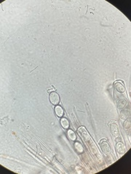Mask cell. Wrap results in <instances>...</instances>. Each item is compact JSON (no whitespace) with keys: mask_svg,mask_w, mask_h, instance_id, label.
Listing matches in <instances>:
<instances>
[{"mask_svg":"<svg viewBox=\"0 0 131 174\" xmlns=\"http://www.w3.org/2000/svg\"><path fill=\"white\" fill-rule=\"evenodd\" d=\"M68 136L69 139H71L72 141H74V140L76 139V134H75L74 133V131H71V130H69V131H68Z\"/></svg>","mask_w":131,"mask_h":174,"instance_id":"7","label":"cell"},{"mask_svg":"<svg viewBox=\"0 0 131 174\" xmlns=\"http://www.w3.org/2000/svg\"><path fill=\"white\" fill-rule=\"evenodd\" d=\"M100 146H101V149L103 150V152H104L105 155H109L111 152V149H110V147L108 144V143L105 141L102 142L100 143Z\"/></svg>","mask_w":131,"mask_h":174,"instance_id":"2","label":"cell"},{"mask_svg":"<svg viewBox=\"0 0 131 174\" xmlns=\"http://www.w3.org/2000/svg\"><path fill=\"white\" fill-rule=\"evenodd\" d=\"M61 124L64 128H68L69 126V123L67 120V119H66V118H62L61 120Z\"/></svg>","mask_w":131,"mask_h":174,"instance_id":"6","label":"cell"},{"mask_svg":"<svg viewBox=\"0 0 131 174\" xmlns=\"http://www.w3.org/2000/svg\"><path fill=\"white\" fill-rule=\"evenodd\" d=\"M49 101L50 102L54 105H57L59 104V102H60V97L58 94L56 93V92H51L50 94H49Z\"/></svg>","mask_w":131,"mask_h":174,"instance_id":"1","label":"cell"},{"mask_svg":"<svg viewBox=\"0 0 131 174\" xmlns=\"http://www.w3.org/2000/svg\"><path fill=\"white\" fill-rule=\"evenodd\" d=\"M55 113L57 114L58 116L62 117V116L64 115V110L62 109V107H61V106H57V107H55Z\"/></svg>","mask_w":131,"mask_h":174,"instance_id":"5","label":"cell"},{"mask_svg":"<svg viewBox=\"0 0 131 174\" xmlns=\"http://www.w3.org/2000/svg\"><path fill=\"white\" fill-rule=\"evenodd\" d=\"M75 147L77 149V151L80 152H82L83 151V147L80 143H75Z\"/></svg>","mask_w":131,"mask_h":174,"instance_id":"8","label":"cell"},{"mask_svg":"<svg viewBox=\"0 0 131 174\" xmlns=\"http://www.w3.org/2000/svg\"><path fill=\"white\" fill-rule=\"evenodd\" d=\"M116 151H117V152H119L120 154H124L125 152V146L123 145L122 143H117V144H116Z\"/></svg>","mask_w":131,"mask_h":174,"instance_id":"4","label":"cell"},{"mask_svg":"<svg viewBox=\"0 0 131 174\" xmlns=\"http://www.w3.org/2000/svg\"><path fill=\"white\" fill-rule=\"evenodd\" d=\"M110 129H111V132L113 134V136H118V135H119V129H118V126H117L116 124H115V123L111 124Z\"/></svg>","mask_w":131,"mask_h":174,"instance_id":"3","label":"cell"}]
</instances>
